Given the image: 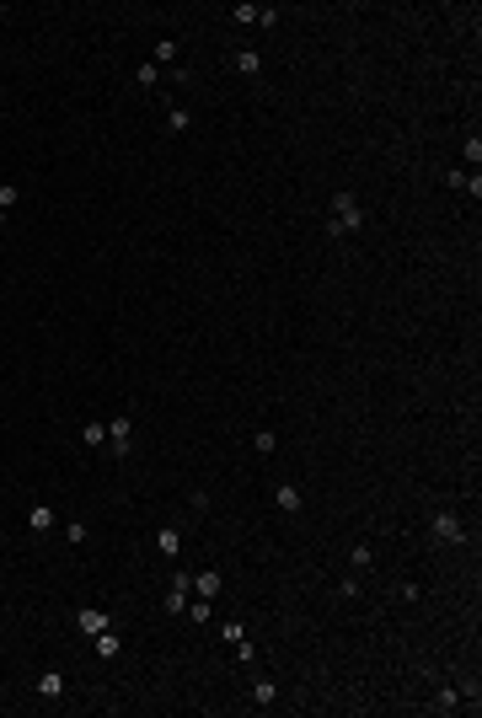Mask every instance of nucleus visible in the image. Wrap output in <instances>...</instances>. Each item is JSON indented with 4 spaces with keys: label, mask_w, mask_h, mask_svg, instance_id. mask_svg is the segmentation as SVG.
Here are the masks:
<instances>
[{
    "label": "nucleus",
    "mask_w": 482,
    "mask_h": 718,
    "mask_svg": "<svg viewBox=\"0 0 482 718\" xmlns=\"http://www.w3.org/2000/svg\"><path fill=\"white\" fill-rule=\"evenodd\" d=\"M359 226H364L359 199H354L348 188H338V193H332V220H327V236H348V231H359Z\"/></svg>",
    "instance_id": "1"
},
{
    "label": "nucleus",
    "mask_w": 482,
    "mask_h": 718,
    "mask_svg": "<svg viewBox=\"0 0 482 718\" xmlns=\"http://www.w3.org/2000/svg\"><path fill=\"white\" fill-rule=\"evenodd\" d=\"M429 531H434V541H450V547H456V541H466L461 520H456L450 510H440V514H434V526H429Z\"/></svg>",
    "instance_id": "2"
},
{
    "label": "nucleus",
    "mask_w": 482,
    "mask_h": 718,
    "mask_svg": "<svg viewBox=\"0 0 482 718\" xmlns=\"http://www.w3.org/2000/svg\"><path fill=\"white\" fill-rule=\"evenodd\" d=\"M107 451L113 456H129V418H107Z\"/></svg>",
    "instance_id": "3"
},
{
    "label": "nucleus",
    "mask_w": 482,
    "mask_h": 718,
    "mask_svg": "<svg viewBox=\"0 0 482 718\" xmlns=\"http://www.w3.org/2000/svg\"><path fill=\"white\" fill-rule=\"evenodd\" d=\"M75 627L86 638H97L102 627H113V622H107V611H97V606H80V611H75Z\"/></svg>",
    "instance_id": "4"
},
{
    "label": "nucleus",
    "mask_w": 482,
    "mask_h": 718,
    "mask_svg": "<svg viewBox=\"0 0 482 718\" xmlns=\"http://www.w3.org/2000/svg\"><path fill=\"white\" fill-rule=\"evenodd\" d=\"M274 504H279L284 514H301V504H305V499H301V488H289V483H279V488H274Z\"/></svg>",
    "instance_id": "5"
},
{
    "label": "nucleus",
    "mask_w": 482,
    "mask_h": 718,
    "mask_svg": "<svg viewBox=\"0 0 482 718\" xmlns=\"http://www.w3.org/2000/svg\"><path fill=\"white\" fill-rule=\"evenodd\" d=\"M225 590V579L220 574H193V595H204V600H215Z\"/></svg>",
    "instance_id": "6"
},
{
    "label": "nucleus",
    "mask_w": 482,
    "mask_h": 718,
    "mask_svg": "<svg viewBox=\"0 0 482 718\" xmlns=\"http://www.w3.org/2000/svg\"><path fill=\"white\" fill-rule=\"evenodd\" d=\"M38 697H64V670H43L38 676Z\"/></svg>",
    "instance_id": "7"
},
{
    "label": "nucleus",
    "mask_w": 482,
    "mask_h": 718,
    "mask_svg": "<svg viewBox=\"0 0 482 718\" xmlns=\"http://www.w3.org/2000/svg\"><path fill=\"white\" fill-rule=\"evenodd\" d=\"M118 649H123V638L113 633V627H102V633H97V654L102 659H118Z\"/></svg>",
    "instance_id": "8"
},
{
    "label": "nucleus",
    "mask_w": 482,
    "mask_h": 718,
    "mask_svg": "<svg viewBox=\"0 0 482 718\" xmlns=\"http://www.w3.org/2000/svg\"><path fill=\"white\" fill-rule=\"evenodd\" d=\"M27 526H33V531H54V510H48V504H33V510H27Z\"/></svg>",
    "instance_id": "9"
},
{
    "label": "nucleus",
    "mask_w": 482,
    "mask_h": 718,
    "mask_svg": "<svg viewBox=\"0 0 482 718\" xmlns=\"http://www.w3.org/2000/svg\"><path fill=\"white\" fill-rule=\"evenodd\" d=\"M156 547H161L166 557H177V553H182V531H172V526H166V531H156Z\"/></svg>",
    "instance_id": "10"
},
{
    "label": "nucleus",
    "mask_w": 482,
    "mask_h": 718,
    "mask_svg": "<svg viewBox=\"0 0 482 718\" xmlns=\"http://www.w3.org/2000/svg\"><path fill=\"white\" fill-rule=\"evenodd\" d=\"M429 708H434V713H456V708H461V697H456V692H450V686H440V692H434V702H429Z\"/></svg>",
    "instance_id": "11"
},
{
    "label": "nucleus",
    "mask_w": 482,
    "mask_h": 718,
    "mask_svg": "<svg viewBox=\"0 0 482 718\" xmlns=\"http://www.w3.org/2000/svg\"><path fill=\"white\" fill-rule=\"evenodd\" d=\"M236 70H241V75H258V70H262L258 48H236Z\"/></svg>",
    "instance_id": "12"
},
{
    "label": "nucleus",
    "mask_w": 482,
    "mask_h": 718,
    "mask_svg": "<svg viewBox=\"0 0 482 718\" xmlns=\"http://www.w3.org/2000/svg\"><path fill=\"white\" fill-rule=\"evenodd\" d=\"M348 563H354V568H375V547H370V541H359V547H354V557H348Z\"/></svg>",
    "instance_id": "13"
},
{
    "label": "nucleus",
    "mask_w": 482,
    "mask_h": 718,
    "mask_svg": "<svg viewBox=\"0 0 482 718\" xmlns=\"http://www.w3.org/2000/svg\"><path fill=\"white\" fill-rule=\"evenodd\" d=\"M252 697H258V708H268V702H279V686H274V681L262 676L258 686H252Z\"/></svg>",
    "instance_id": "14"
},
{
    "label": "nucleus",
    "mask_w": 482,
    "mask_h": 718,
    "mask_svg": "<svg viewBox=\"0 0 482 718\" xmlns=\"http://www.w3.org/2000/svg\"><path fill=\"white\" fill-rule=\"evenodd\" d=\"M252 445H258V456H274V451H279V434H274V429H258Z\"/></svg>",
    "instance_id": "15"
},
{
    "label": "nucleus",
    "mask_w": 482,
    "mask_h": 718,
    "mask_svg": "<svg viewBox=\"0 0 482 718\" xmlns=\"http://www.w3.org/2000/svg\"><path fill=\"white\" fill-rule=\"evenodd\" d=\"M188 123H193V113H188V107H172V118H166V129H172V134H182Z\"/></svg>",
    "instance_id": "16"
},
{
    "label": "nucleus",
    "mask_w": 482,
    "mask_h": 718,
    "mask_svg": "<svg viewBox=\"0 0 482 718\" xmlns=\"http://www.w3.org/2000/svg\"><path fill=\"white\" fill-rule=\"evenodd\" d=\"M182 616H188V622H209V600H188V611H182Z\"/></svg>",
    "instance_id": "17"
},
{
    "label": "nucleus",
    "mask_w": 482,
    "mask_h": 718,
    "mask_svg": "<svg viewBox=\"0 0 482 718\" xmlns=\"http://www.w3.org/2000/svg\"><path fill=\"white\" fill-rule=\"evenodd\" d=\"M231 21H241V27H258V6H236V11H231Z\"/></svg>",
    "instance_id": "18"
},
{
    "label": "nucleus",
    "mask_w": 482,
    "mask_h": 718,
    "mask_svg": "<svg viewBox=\"0 0 482 718\" xmlns=\"http://www.w3.org/2000/svg\"><path fill=\"white\" fill-rule=\"evenodd\" d=\"M172 60H177V43L161 38V43H156V64H172Z\"/></svg>",
    "instance_id": "19"
},
{
    "label": "nucleus",
    "mask_w": 482,
    "mask_h": 718,
    "mask_svg": "<svg viewBox=\"0 0 482 718\" xmlns=\"http://www.w3.org/2000/svg\"><path fill=\"white\" fill-rule=\"evenodd\" d=\"M156 81H161V64L145 60V64H140V86H156Z\"/></svg>",
    "instance_id": "20"
},
{
    "label": "nucleus",
    "mask_w": 482,
    "mask_h": 718,
    "mask_svg": "<svg viewBox=\"0 0 482 718\" xmlns=\"http://www.w3.org/2000/svg\"><path fill=\"white\" fill-rule=\"evenodd\" d=\"M258 27H279V6H258Z\"/></svg>",
    "instance_id": "21"
},
{
    "label": "nucleus",
    "mask_w": 482,
    "mask_h": 718,
    "mask_svg": "<svg viewBox=\"0 0 482 718\" xmlns=\"http://www.w3.org/2000/svg\"><path fill=\"white\" fill-rule=\"evenodd\" d=\"M466 161H472V172H477V161H482V140H477V134L466 140Z\"/></svg>",
    "instance_id": "22"
},
{
    "label": "nucleus",
    "mask_w": 482,
    "mask_h": 718,
    "mask_svg": "<svg viewBox=\"0 0 482 718\" xmlns=\"http://www.w3.org/2000/svg\"><path fill=\"white\" fill-rule=\"evenodd\" d=\"M107 440V424H86V445H102Z\"/></svg>",
    "instance_id": "23"
},
{
    "label": "nucleus",
    "mask_w": 482,
    "mask_h": 718,
    "mask_svg": "<svg viewBox=\"0 0 482 718\" xmlns=\"http://www.w3.org/2000/svg\"><path fill=\"white\" fill-rule=\"evenodd\" d=\"M64 541H75V547H80V541H86V526H80V520H70V526H64Z\"/></svg>",
    "instance_id": "24"
},
{
    "label": "nucleus",
    "mask_w": 482,
    "mask_h": 718,
    "mask_svg": "<svg viewBox=\"0 0 482 718\" xmlns=\"http://www.w3.org/2000/svg\"><path fill=\"white\" fill-rule=\"evenodd\" d=\"M0 231H6V209H0Z\"/></svg>",
    "instance_id": "25"
},
{
    "label": "nucleus",
    "mask_w": 482,
    "mask_h": 718,
    "mask_svg": "<svg viewBox=\"0 0 482 718\" xmlns=\"http://www.w3.org/2000/svg\"><path fill=\"white\" fill-rule=\"evenodd\" d=\"M0 33H6V11H0Z\"/></svg>",
    "instance_id": "26"
}]
</instances>
